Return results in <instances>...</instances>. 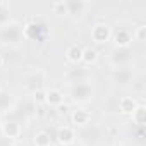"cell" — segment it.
<instances>
[{"label": "cell", "mask_w": 146, "mask_h": 146, "mask_svg": "<svg viewBox=\"0 0 146 146\" xmlns=\"http://www.w3.org/2000/svg\"><path fill=\"white\" fill-rule=\"evenodd\" d=\"M0 131H2V137H5L9 141L11 139H19L21 134H23V127L17 122H2Z\"/></svg>", "instance_id": "6"}, {"label": "cell", "mask_w": 146, "mask_h": 146, "mask_svg": "<svg viewBox=\"0 0 146 146\" xmlns=\"http://www.w3.org/2000/svg\"><path fill=\"white\" fill-rule=\"evenodd\" d=\"M131 117H132V122H134L137 127H143L144 122H146V107L139 103V105L136 107V110L131 113Z\"/></svg>", "instance_id": "12"}, {"label": "cell", "mask_w": 146, "mask_h": 146, "mask_svg": "<svg viewBox=\"0 0 146 146\" xmlns=\"http://www.w3.org/2000/svg\"><path fill=\"white\" fill-rule=\"evenodd\" d=\"M33 100H35L38 105H45V102H46V90L41 88V90L33 91Z\"/></svg>", "instance_id": "20"}, {"label": "cell", "mask_w": 146, "mask_h": 146, "mask_svg": "<svg viewBox=\"0 0 146 146\" xmlns=\"http://www.w3.org/2000/svg\"><path fill=\"white\" fill-rule=\"evenodd\" d=\"M69 93L72 96L76 103H88L93 100V95H95V88L90 81L86 79H79V81H72L70 88H69Z\"/></svg>", "instance_id": "1"}, {"label": "cell", "mask_w": 146, "mask_h": 146, "mask_svg": "<svg viewBox=\"0 0 146 146\" xmlns=\"http://www.w3.org/2000/svg\"><path fill=\"white\" fill-rule=\"evenodd\" d=\"M21 36V29L16 23H7L4 26H0V41H5V43H12L17 41V38Z\"/></svg>", "instance_id": "4"}, {"label": "cell", "mask_w": 146, "mask_h": 146, "mask_svg": "<svg viewBox=\"0 0 146 146\" xmlns=\"http://www.w3.org/2000/svg\"><path fill=\"white\" fill-rule=\"evenodd\" d=\"M14 103V95L9 90H0V112H9Z\"/></svg>", "instance_id": "11"}, {"label": "cell", "mask_w": 146, "mask_h": 146, "mask_svg": "<svg viewBox=\"0 0 146 146\" xmlns=\"http://www.w3.org/2000/svg\"><path fill=\"white\" fill-rule=\"evenodd\" d=\"M4 65H5V58H4V55H2V53H0V69H2Z\"/></svg>", "instance_id": "24"}, {"label": "cell", "mask_w": 146, "mask_h": 146, "mask_svg": "<svg viewBox=\"0 0 146 146\" xmlns=\"http://www.w3.org/2000/svg\"><path fill=\"white\" fill-rule=\"evenodd\" d=\"M9 23V5L5 2H0V26Z\"/></svg>", "instance_id": "19"}, {"label": "cell", "mask_w": 146, "mask_h": 146, "mask_svg": "<svg viewBox=\"0 0 146 146\" xmlns=\"http://www.w3.org/2000/svg\"><path fill=\"white\" fill-rule=\"evenodd\" d=\"M55 137H57V143L60 146H70V144H74V141L78 137V132L72 125H62V127L57 129Z\"/></svg>", "instance_id": "3"}, {"label": "cell", "mask_w": 146, "mask_h": 146, "mask_svg": "<svg viewBox=\"0 0 146 146\" xmlns=\"http://www.w3.org/2000/svg\"><path fill=\"white\" fill-rule=\"evenodd\" d=\"M0 146H11V144H9V139H5V137H0Z\"/></svg>", "instance_id": "23"}, {"label": "cell", "mask_w": 146, "mask_h": 146, "mask_svg": "<svg viewBox=\"0 0 146 146\" xmlns=\"http://www.w3.org/2000/svg\"><path fill=\"white\" fill-rule=\"evenodd\" d=\"M81 57H83V48H81V46H78V45L67 46V50H65V58H67L70 64H79V62H81Z\"/></svg>", "instance_id": "10"}, {"label": "cell", "mask_w": 146, "mask_h": 146, "mask_svg": "<svg viewBox=\"0 0 146 146\" xmlns=\"http://www.w3.org/2000/svg\"><path fill=\"white\" fill-rule=\"evenodd\" d=\"M52 9H53L57 14H69V12H67V4H65V2H55V4L52 5Z\"/></svg>", "instance_id": "21"}, {"label": "cell", "mask_w": 146, "mask_h": 146, "mask_svg": "<svg viewBox=\"0 0 146 146\" xmlns=\"http://www.w3.org/2000/svg\"><path fill=\"white\" fill-rule=\"evenodd\" d=\"M0 127H2V119H0Z\"/></svg>", "instance_id": "25"}, {"label": "cell", "mask_w": 146, "mask_h": 146, "mask_svg": "<svg viewBox=\"0 0 146 146\" xmlns=\"http://www.w3.org/2000/svg\"><path fill=\"white\" fill-rule=\"evenodd\" d=\"M65 4H67L69 14H81L84 9L90 7V4H86V2H65Z\"/></svg>", "instance_id": "17"}, {"label": "cell", "mask_w": 146, "mask_h": 146, "mask_svg": "<svg viewBox=\"0 0 146 146\" xmlns=\"http://www.w3.org/2000/svg\"><path fill=\"white\" fill-rule=\"evenodd\" d=\"M112 33H113V29H112L110 24H107V23H96L91 28V40L95 43H98V45H103V43L110 41Z\"/></svg>", "instance_id": "2"}, {"label": "cell", "mask_w": 146, "mask_h": 146, "mask_svg": "<svg viewBox=\"0 0 146 146\" xmlns=\"http://www.w3.org/2000/svg\"><path fill=\"white\" fill-rule=\"evenodd\" d=\"M132 40H136V41H139V43H143V41L146 40V24H139V26L134 29Z\"/></svg>", "instance_id": "18"}, {"label": "cell", "mask_w": 146, "mask_h": 146, "mask_svg": "<svg viewBox=\"0 0 146 146\" xmlns=\"http://www.w3.org/2000/svg\"><path fill=\"white\" fill-rule=\"evenodd\" d=\"M137 105H139V103H137V100H136L134 96H122V98L119 100V110H120V113H124V115H131V113L136 110Z\"/></svg>", "instance_id": "9"}, {"label": "cell", "mask_w": 146, "mask_h": 146, "mask_svg": "<svg viewBox=\"0 0 146 146\" xmlns=\"http://www.w3.org/2000/svg\"><path fill=\"white\" fill-rule=\"evenodd\" d=\"M64 93L58 90V88H48L46 90V102L45 105H50V107H58L60 103H64Z\"/></svg>", "instance_id": "8"}, {"label": "cell", "mask_w": 146, "mask_h": 146, "mask_svg": "<svg viewBox=\"0 0 146 146\" xmlns=\"http://www.w3.org/2000/svg\"><path fill=\"white\" fill-rule=\"evenodd\" d=\"M33 144L35 146H52V137L46 131H36L33 136Z\"/></svg>", "instance_id": "13"}, {"label": "cell", "mask_w": 146, "mask_h": 146, "mask_svg": "<svg viewBox=\"0 0 146 146\" xmlns=\"http://www.w3.org/2000/svg\"><path fill=\"white\" fill-rule=\"evenodd\" d=\"M112 38H113V43L117 48H131V43H132V33L127 29V28H120L117 31L112 33Z\"/></svg>", "instance_id": "5"}, {"label": "cell", "mask_w": 146, "mask_h": 146, "mask_svg": "<svg viewBox=\"0 0 146 146\" xmlns=\"http://www.w3.org/2000/svg\"><path fill=\"white\" fill-rule=\"evenodd\" d=\"M57 112H58L60 115H65V113H69V105H67V103H60V105L57 107Z\"/></svg>", "instance_id": "22"}, {"label": "cell", "mask_w": 146, "mask_h": 146, "mask_svg": "<svg viewBox=\"0 0 146 146\" xmlns=\"http://www.w3.org/2000/svg\"><path fill=\"white\" fill-rule=\"evenodd\" d=\"M132 72L129 70V69H119V70H115L113 72V79L119 83V84H127V83H131L132 81Z\"/></svg>", "instance_id": "16"}, {"label": "cell", "mask_w": 146, "mask_h": 146, "mask_svg": "<svg viewBox=\"0 0 146 146\" xmlns=\"http://www.w3.org/2000/svg\"><path fill=\"white\" fill-rule=\"evenodd\" d=\"M70 122L74 127H86L91 122V112L84 108H78L70 113Z\"/></svg>", "instance_id": "7"}, {"label": "cell", "mask_w": 146, "mask_h": 146, "mask_svg": "<svg viewBox=\"0 0 146 146\" xmlns=\"http://www.w3.org/2000/svg\"><path fill=\"white\" fill-rule=\"evenodd\" d=\"M36 72H38V70H36ZM36 72H31V74H28V76L24 78V79H26L24 84H26L31 91H36V90H41V88H43L45 78H43V79H38V78H36Z\"/></svg>", "instance_id": "15"}, {"label": "cell", "mask_w": 146, "mask_h": 146, "mask_svg": "<svg viewBox=\"0 0 146 146\" xmlns=\"http://www.w3.org/2000/svg\"><path fill=\"white\" fill-rule=\"evenodd\" d=\"M96 60H98V52H96L95 48H91V46L83 48L81 62H83L84 65H93V64H96Z\"/></svg>", "instance_id": "14"}]
</instances>
